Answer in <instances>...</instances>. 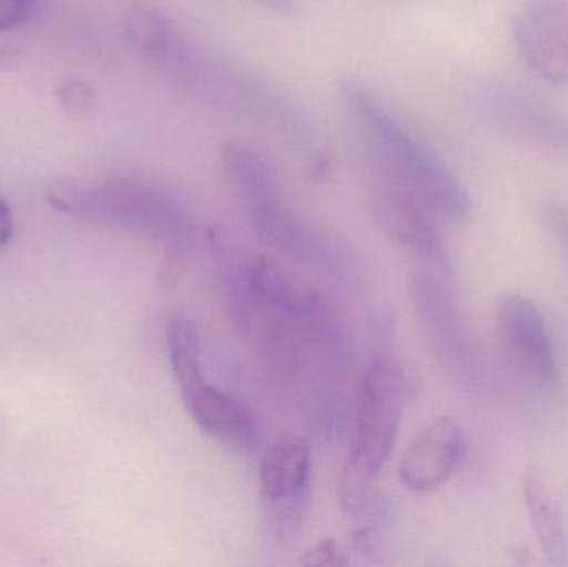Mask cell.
Listing matches in <instances>:
<instances>
[{"label": "cell", "instance_id": "1", "mask_svg": "<svg viewBox=\"0 0 568 567\" xmlns=\"http://www.w3.org/2000/svg\"><path fill=\"white\" fill-rule=\"evenodd\" d=\"M223 285L233 325L253 352L321 432H341L353 355L333 306L265 256L226 263Z\"/></svg>", "mask_w": 568, "mask_h": 567}, {"label": "cell", "instance_id": "2", "mask_svg": "<svg viewBox=\"0 0 568 567\" xmlns=\"http://www.w3.org/2000/svg\"><path fill=\"white\" fill-rule=\"evenodd\" d=\"M126 42L182 92L245 120L283 142L313 139L307 113L270 80L230 62L183 32L159 7L139 3L125 22Z\"/></svg>", "mask_w": 568, "mask_h": 567}, {"label": "cell", "instance_id": "3", "mask_svg": "<svg viewBox=\"0 0 568 567\" xmlns=\"http://www.w3.org/2000/svg\"><path fill=\"white\" fill-rule=\"evenodd\" d=\"M337 92L347 112L366 133L377 176L406 190L439 223L460 225L473 216V199L466 186L371 87L346 77L337 85Z\"/></svg>", "mask_w": 568, "mask_h": 567}, {"label": "cell", "instance_id": "4", "mask_svg": "<svg viewBox=\"0 0 568 567\" xmlns=\"http://www.w3.org/2000/svg\"><path fill=\"white\" fill-rule=\"evenodd\" d=\"M47 200L73 219L119 226L160 243L165 250V280L179 275L195 243V226L179 200L139 176H112L99 183L57 180L47 189Z\"/></svg>", "mask_w": 568, "mask_h": 567}, {"label": "cell", "instance_id": "5", "mask_svg": "<svg viewBox=\"0 0 568 567\" xmlns=\"http://www.w3.org/2000/svg\"><path fill=\"white\" fill-rule=\"evenodd\" d=\"M404 402L406 376L400 366L387 356L373 360L357 383L353 439L337 482L341 508L361 522H383L376 479L396 445Z\"/></svg>", "mask_w": 568, "mask_h": 567}, {"label": "cell", "instance_id": "6", "mask_svg": "<svg viewBox=\"0 0 568 567\" xmlns=\"http://www.w3.org/2000/svg\"><path fill=\"white\" fill-rule=\"evenodd\" d=\"M166 353L186 413L210 438L242 455L262 443L258 418L239 396L203 375L202 338L193 320L175 315L166 325Z\"/></svg>", "mask_w": 568, "mask_h": 567}, {"label": "cell", "instance_id": "7", "mask_svg": "<svg viewBox=\"0 0 568 567\" xmlns=\"http://www.w3.org/2000/svg\"><path fill=\"white\" fill-rule=\"evenodd\" d=\"M313 485V453L303 439L276 443L260 463L263 522L273 541H291L303 526Z\"/></svg>", "mask_w": 568, "mask_h": 567}, {"label": "cell", "instance_id": "8", "mask_svg": "<svg viewBox=\"0 0 568 567\" xmlns=\"http://www.w3.org/2000/svg\"><path fill=\"white\" fill-rule=\"evenodd\" d=\"M480 112L519 142L568 160V115L506 80H483L474 92Z\"/></svg>", "mask_w": 568, "mask_h": 567}, {"label": "cell", "instance_id": "9", "mask_svg": "<svg viewBox=\"0 0 568 567\" xmlns=\"http://www.w3.org/2000/svg\"><path fill=\"white\" fill-rule=\"evenodd\" d=\"M410 300L444 368L463 379L476 378V350L446 273L434 269L417 272L410 280Z\"/></svg>", "mask_w": 568, "mask_h": 567}, {"label": "cell", "instance_id": "10", "mask_svg": "<svg viewBox=\"0 0 568 567\" xmlns=\"http://www.w3.org/2000/svg\"><path fill=\"white\" fill-rule=\"evenodd\" d=\"M246 215L256 235L286 259L326 276L331 282H347L354 275L349 253L287 210L283 199L258 206Z\"/></svg>", "mask_w": 568, "mask_h": 567}, {"label": "cell", "instance_id": "11", "mask_svg": "<svg viewBox=\"0 0 568 567\" xmlns=\"http://www.w3.org/2000/svg\"><path fill=\"white\" fill-rule=\"evenodd\" d=\"M371 205L377 225L394 245L447 275L449 259L439 235V222L423 203L389 180L377 176Z\"/></svg>", "mask_w": 568, "mask_h": 567}, {"label": "cell", "instance_id": "12", "mask_svg": "<svg viewBox=\"0 0 568 567\" xmlns=\"http://www.w3.org/2000/svg\"><path fill=\"white\" fill-rule=\"evenodd\" d=\"M467 446L459 423L449 416L437 418L407 446L399 465L400 482L416 495L440 488L463 465Z\"/></svg>", "mask_w": 568, "mask_h": 567}, {"label": "cell", "instance_id": "13", "mask_svg": "<svg viewBox=\"0 0 568 567\" xmlns=\"http://www.w3.org/2000/svg\"><path fill=\"white\" fill-rule=\"evenodd\" d=\"M497 325L514 358L534 378L554 382L556 348L549 326L532 300L519 293L503 296L497 305Z\"/></svg>", "mask_w": 568, "mask_h": 567}, {"label": "cell", "instance_id": "14", "mask_svg": "<svg viewBox=\"0 0 568 567\" xmlns=\"http://www.w3.org/2000/svg\"><path fill=\"white\" fill-rule=\"evenodd\" d=\"M510 36L534 75L549 85L568 87V36L559 23L519 0L510 19Z\"/></svg>", "mask_w": 568, "mask_h": 567}, {"label": "cell", "instance_id": "15", "mask_svg": "<svg viewBox=\"0 0 568 567\" xmlns=\"http://www.w3.org/2000/svg\"><path fill=\"white\" fill-rule=\"evenodd\" d=\"M226 182L245 212L282 200L278 179L268 160L248 143L229 142L220 152Z\"/></svg>", "mask_w": 568, "mask_h": 567}, {"label": "cell", "instance_id": "16", "mask_svg": "<svg viewBox=\"0 0 568 567\" xmlns=\"http://www.w3.org/2000/svg\"><path fill=\"white\" fill-rule=\"evenodd\" d=\"M524 502L540 551L550 565H564L567 559V538L562 508L559 496L544 469L532 468L527 473Z\"/></svg>", "mask_w": 568, "mask_h": 567}, {"label": "cell", "instance_id": "17", "mask_svg": "<svg viewBox=\"0 0 568 567\" xmlns=\"http://www.w3.org/2000/svg\"><path fill=\"white\" fill-rule=\"evenodd\" d=\"M60 107L72 115H83L95 107L97 95L92 85L83 80H69L55 92Z\"/></svg>", "mask_w": 568, "mask_h": 567}, {"label": "cell", "instance_id": "18", "mask_svg": "<svg viewBox=\"0 0 568 567\" xmlns=\"http://www.w3.org/2000/svg\"><path fill=\"white\" fill-rule=\"evenodd\" d=\"M536 216L554 239L568 246V203L560 200H540L536 203Z\"/></svg>", "mask_w": 568, "mask_h": 567}, {"label": "cell", "instance_id": "19", "mask_svg": "<svg viewBox=\"0 0 568 567\" xmlns=\"http://www.w3.org/2000/svg\"><path fill=\"white\" fill-rule=\"evenodd\" d=\"M40 0H0V33L29 23L39 12Z\"/></svg>", "mask_w": 568, "mask_h": 567}, {"label": "cell", "instance_id": "20", "mask_svg": "<svg viewBox=\"0 0 568 567\" xmlns=\"http://www.w3.org/2000/svg\"><path fill=\"white\" fill-rule=\"evenodd\" d=\"M304 566H346L349 561L346 559L343 549L337 543L321 541L316 548L311 549L306 555V559L303 561Z\"/></svg>", "mask_w": 568, "mask_h": 567}, {"label": "cell", "instance_id": "21", "mask_svg": "<svg viewBox=\"0 0 568 567\" xmlns=\"http://www.w3.org/2000/svg\"><path fill=\"white\" fill-rule=\"evenodd\" d=\"M556 20L568 36V0H524Z\"/></svg>", "mask_w": 568, "mask_h": 567}, {"label": "cell", "instance_id": "22", "mask_svg": "<svg viewBox=\"0 0 568 567\" xmlns=\"http://www.w3.org/2000/svg\"><path fill=\"white\" fill-rule=\"evenodd\" d=\"M13 236V213L7 200L0 195V249Z\"/></svg>", "mask_w": 568, "mask_h": 567}, {"label": "cell", "instance_id": "23", "mask_svg": "<svg viewBox=\"0 0 568 567\" xmlns=\"http://www.w3.org/2000/svg\"><path fill=\"white\" fill-rule=\"evenodd\" d=\"M250 2L280 16H294L300 12V0H250Z\"/></svg>", "mask_w": 568, "mask_h": 567}, {"label": "cell", "instance_id": "24", "mask_svg": "<svg viewBox=\"0 0 568 567\" xmlns=\"http://www.w3.org/2000/svg\"><path fill=\"white\" fill-rule=\"evenodd\" d=\"M397 2H407V0H397Z\"/></svg>", "mask_w": 568, "mask_h": 567}]
</instances>
